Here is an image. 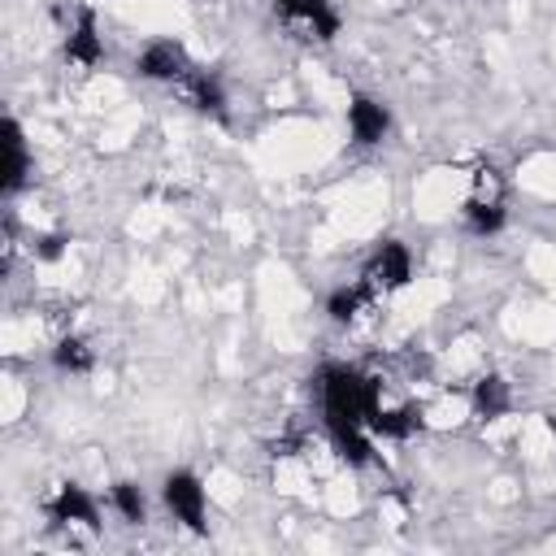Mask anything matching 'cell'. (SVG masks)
I'll return each mask as SVG.
<instances>
[{
    "label": "cell",
    "instance_id": "1",
    "mask_svg": "<svg viewBox=\"0 0 556 556\" xmlns=\"http://www.w3.org/2000/svg\"><path fill=\"white\" fill-rule=\"evenodd\" d=\"M321 417H326V430L334 439V447L348 456V460H365L369 456V430L378 426V395L374 387L348 369V365H330L321 374Z\"/></svg>",
    "mask_w": 556,
    "mask_h": 556
},
{
    "label": "cell",
    "instance_id": "2",
    "mask_svg": "<svg viewBox=\"0 0 556 556\" xmlns=\"http://www.w3.org/2000/svg\"><path fill=\"white\" fill-rule=\"evenodd\" d=\"M161 495H165V508L187 526V530H204V513H208V491H204V482L195 478V473H187V469H174V473H165V486H161Z\"/></svg>",
    "mask_w": 556,
    "mask_h": 556
},
{
    "label": "cell",
    "instance_id": "3",
    "mask_svg": "<svg viewBox=\"0 0 556 556\" xmlns=\"http://www.w3.org/2000/svg\"><path fill=\"white\" fill-rule=\"evenodd\" d=\"M139 74L143 78H156V83H182L191 74V65H187V52L174 39H152L139 52Z\"/></svg>",
    "mask_w": 556,
    "mask_h": 556
},
{
    "label": "cell",
    "instance_id": "4",
    "mask_svg": "<svg viewBox=\"0 0 556 556\" xmlns=\"http://www.w3.org/2000/svg\"><path fill=\"white\" fill-rule=\"evenodd\" d=\"M387 130H391L387 104L374 100V96H352V104H348V135L356 143H382Z\"/></svg>",
    "mask_w": 556,
    "mask_h": 556
},
{
    "label": "cell",
    "instance_id": "5",
    "mask_svg": "<svg viewBox=\"0 0 556 556\" xmlns=\"http://www.w3.org/2000/svg\"><path fill=\"white\" fill-rule=\"evenodd\" d=\"M408 274H413V261H408V252L400 248V243H382L378 252H374V261H369V269H365V291H395V287H404L408 282Z\"/></svg>",
    "mask_w": 556,
    "mask_h": 556
},
{
    "label": "cell",
    "instance_id": "6",
    "mask_svg": "<svg viewBox=\"0 0 556 556\" xmlns=\"http://www.w3.org/2000/svg\"><path fill=\"white\" fill-rule=\"evenodd\" d=\"M26 178V139H22V126L9 117L4 122V191H17Z\"/></svg>",
    "mask_w": 556,
    "mask_h": 556
},
{
    "label": "cell",
    "instance_id": "7",
    "mask_svg": "<svg viewBox=\"0 0 556 556\" xmlns=\"http://www.w3.org/2000/svg\"><path fill=\"white\" fill-rule=\"evenodd\" d=\"M48 508H52V517H56V521H87V526L96 521V504H91L78 486H61V491H56V500H52Z\"/></svg>",
    "mask_w": 556,
    "mask_h": 556
},
{
    "label": "cell",
    "instance_id": "8",
    "mask_svg": "<svg viewBox=\"0 0 556 556\" xmlns=\"http://www.w3.org/2000/svg\"><path fill=\"white\" fill-rule=\"evenodd\" d=\"M465 217H469V230L486 235V230H500V222H504V208H500V200H469Z\"/></svg>",
    "mask_w": 556,
    "mask_h": 556
},
{
    "label": "cell",
    "instance_id": "9",
    "mask_svg": "<svg viewBox=\"0 0 556 556\" xmlns=\"http://www.w3.org/2000/svg\"><path fill=\"white\" fill-rule=\"evenodd\" d=\"M96 52H100V43H96V26H91V17H83L78 30L70 35V56H74V61H96Z\"/></svg>",
    "mask_w": 556,
    "mask_h": 556
},
{
    "label": "cell",
    "instance_id": "10",
    "mask_svg": "<svg viewBox=\"0 0 556 556\" xmlns=\"http://www.w3.org/2000/svg\"><path fill=\"white\" fill-rule=\"evenodd\" d=\"M113 504H117L130 521L143 517V495H139V486H130V482H117V486H113Z\"/></svg>",
    "mask_w": 556,
    "mask_h": 556
},
{
    "label": "cell",
    "instance_id": "11",
    "mask_svg": "<svg viewBox=\"0 0 556 556\" xmlns=\"http://www.w3.org/2000/svg\"><path fill=\"white\" fill-rule=\"evenodd\" d=\"M56 365H61V369H87L91 356L83 352L78 339H61V343H56Z\"/></svg>",
    "mask_w": 556,
    "mask_h": 556
}]
</instances>
